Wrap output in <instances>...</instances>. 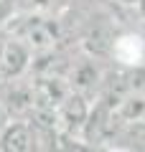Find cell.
<instances>
[{
    "instance_id": "cell-1",
    "label": "cell",
    "mask_w": 145,
    "mask_h": 152,
    "mask_svg": "<svg viewBox=\"0 0 145 152\" xmlns=\"http://www.w3.org/2000/svg\"><path fill=\"white\" fill-rule=\"evenodd\" d=\"M0 36H10V38L23 41L33 53L51 51L61 41L59 20L46 15V13H38V10H23L21 15L13 13L10 20L5 23V28L0 31Z\"/></svg>"
},
{
    "instance_id": "cell-2",
    "label": "cell",
    "mask_w": 145,
    "mask_h": 152,
    "mask_svg": "<svg viewBox=\"0 0 145 152\" xmlns=\"http://www.w3.org/2000/svg\"><path fill=\"white\" fill-rule=\"evenodd\" d=\"M87 117H89V99L81 96L76 91H69L64 102L56 107V129H59V140H81Z\"/></svg>"
},
{
    "instance_id": "cell-3",
    "label": "cell",
    "mask_w": 145,
    "mask_h": 152,
    "mask_svg": "<svg viewBox=\"0 0 145 152\" xmlns=\"http://www.w3.org/2000/svg\"><path fill=\"white\" fill-rule=\"evenodd\" d=\"M104 74L107 71L97 61V56H84L79 61H71V69L66 74V79H69L71 91L81 94V96H87L92 102V96H99V89L104 84Z\"/></svg>"
},
{
    "instance_id": "cell-4",
    "label": "cell",
    "mask_w": 145,
    "mask_h": 152,
    "mask_svg": "<svg viewBox=\"0 0 145 152\" xmlns=\"http://www.w3.org/2000/svg\"><path fill=\"white\" fill-rule=\"evenodd\" d=\"M33 51L28 48L23 41L10 36H3V46H0V79L10 81V79H21L31 69Z\"/></svg>"
},
{
    "instance_id": "cell-5",
    "label": "cell",
    "mask_w": 145,
    "mask_h": 152,
    "mask_svg": "<svg viewBox=\"0 0 145 152\" xmlns=\"http://www.w3.org/2000/svg\"><path fill=\"white\" fill-rule=\"evenodd\" d=\"M0 102L8 109L10 119H26L33 109V89L31 81H23L21 79H10V81H3L0 86Z\"/></svg>"
},
{
    "instance_id": "cell-6",
    "label": "cell",
    "mask_w": 145,
    "mask_h": 152,
    "mask_svg": "<svg viewBox=\"0 0 145 152\" xmlns=\"http://www.w3.org/2000/svg\"><path fill=\"white\" fill-rule=\"evenodd\" d=\"M0 150L3 152H33L36 140L28 119H10L0 132Z\"/></svg>"
},
{
    "instance_id": "cell-7",
    "label": "cell",
    "mask_w": 145,
    "mask_h": 152,
    "mask_svg": "<svg viewBox=\"0 0 145 152\" xmlns=\"http://www.w3.org/2000/svg\"><path fill=\"white\" fill-rule=\"evenodd\" d=\"M61 0H18L21 10H38V13H51Z\"/></svg>"
},
{
    "instance_id": "cell-8",
    "label": "cell",
    "mask_w": 145,
    "mask_h": 152,
    "mask_svg": "<svg viewBox=\"0 0 145 152\" xmlns=\"http://www.w3.org/2000/svg\"><path fill=\"white\" fill-rule=\"evenodd\" d=\"M13 13H16V0H0V31L5 28Z\"/></svg>"
},
{
    "instance_id": "cell-9",
    "label": "cell",
    "mask_w": 145,
    "mask_h": 152,
    "mask_svg": "<svg viewBox=\"0 0 145 152\" xmlns=\"http://www.w3.org/2000/svg\"><path fill=\"white\" fill-rule=\"evenodd\" d=\"M10 122V114H8V109L3 107V102H0V132L5 129V124Z\"/></svg>"
},
{
    "instance_id": "cell-10",
    "label": "cell",
    "mask_w": 145,
    "mask_h": 152,
    "mask_svg": "<svg viewBox=\"0 0 145 152\" xmlns=\"http://www.w3.org/2000/svg\"><path fill=\"white\" fill-rule=\"evenodd\" d=\"M135 5H138V10H140V15L145 18V0H138V3H135Z\"/></svg>"
},
{
    "instance_id": "cell-11",
    "label": "cell",
    "mask_w": 145,
    "mask_h": 152,
    "mask_svg": "<svg viewBox=\"0 0 145 152\" xmlns=\"http://www.w3.org/2000/svg\"><path fill=\"white\" fill-rule=\"evenodd\" d=\"M120 3H125V5H135L138 0H120Z\"/></svg>"
},
{
    "instance_id": "cell-12",
    "label": "cell",
    "mask_w": 145,
    "mask_h": 152,
    "mask_svg": "<svg viewBox=\"0 0 145 152\" xmlns=\"http://www.w3.org/2000/svg\"><path fill=\"white\" fill-rule=\"evenodd\" d=\"M0 46H3V36H0Z\"/></svg>"
}]
</instances>
